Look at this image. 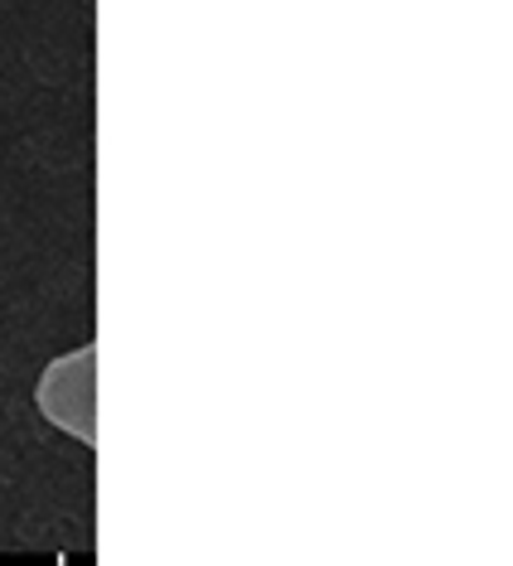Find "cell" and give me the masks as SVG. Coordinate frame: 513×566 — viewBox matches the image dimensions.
Returning a JSON list of instances; mask_svg holds the SVG:
<instances>
[{"label":"cell","instance_id":"6da1fadb","mask_svg":"<svg viewBox=\"0 0 513 566\" xmlns=\"http://www.w3.org/2000/svg\"><path fill=\"white\" fill-rule=\"evenodd\" d=\"M40 411H49L69 436H83L93 446V373H83V382H69V358H59L40 378Z\"/></svg>","mask_w":513,"mask_h":566}]
</instances>
